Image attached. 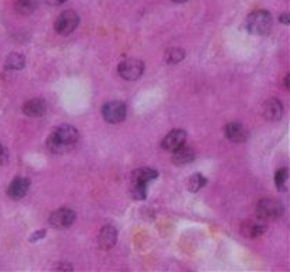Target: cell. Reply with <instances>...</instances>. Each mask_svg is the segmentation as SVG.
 I'll return each mask as SVG.
<instances>
[{
	"label": "cell",
	"instance_id": "obj_1",
	"mask_svg": "<svg viewBox=\"0 0 290 272\" xmlns=\"http://www.w3.org/2000/svg\"><path fill=\"white\" fill-rule=\"evenodd\" d=\"M79 135L78 131L71 125H61L54 131L48 139H47V147L53 153H66L77 143Z\"/></svg>",
	"mask_w": 290,
	"mask_h": 272
},
{
	"label": "cell",
	"instance_id": "obj_2",
	"mask_svg": "<svg viewBox=\"0 0 290 272\" xmlns=\"http://www.w3.org/2000/svg\"><path fill=\"white\" fill-rule=\"evenodd\" d=\"M246 28L251 34L255 36H265L271 32L272 16L266 10H256L252 12L246 19Z\"/></svg>",
	"mask_w": 290,
	"mask_h": 272
},
{
	"label": "cell",
	"instance_id": "obj_3",
	"mask_svg": "<svg viewBox=\"0 0 290 272\" xmlns=\"http://www.w3.org/2000/svg\"><path fill=\"white\" fill-rule=\"evenodd\" d=\"M282 214H283V206L277 200L264 199L257 203L256 216L262 221H273L280 219Z\"/></svg>",
	"mask_w": 290,
	"mask_h": 272
},
{
	"label": "cell",
	"instance_id": "obj_4",
	"mask_svg": "<svg viewBox=\"0 0 290 272\" xmlns=\"http://www.w3.org/2000/svg\"><path fill=\"white\" fill-rule=\"evenodd\" d=\"M119 75L127 81H136L140 78V75L145 71V64L140 60L129 58V60L122 61L118 67Z\"/></svg>",
	"mask_w": 290,
	"mask_h": 272
},
{
	"label": "cell",
	"instance_id": "obj_5",
	"mask_svg": "<svg viewBox=\"0 0 290 272\" xmlns=\"http://www.w3.org/2000/svg\"><path fill=\"white\" fill-rule=\"evenodd\" d=\"M79 16L77 12L74 10H66L64 13H61L58 16V19L55 20V30L57 33L67 36V34L73 33L74 30L78 27Z\"/></svg>",
	"mask_w": 290,
	"mask_h": 272
},
{
	"label": "cell",
	"instance_id": "obj_6",
	"mask_svg": "<svg viewBox=\"0 0 290 272\" xmlns=\"http://www.w3.org/2000/svg\"><path fill=\"white\" fill-rule=\"evenodd\" d=\"M102 115L104 119L109 124H119L126 118V105L123 102L119 101H112V102H106L102 106Z\"/></svg>",
	"mask_w": 290,
	"mask_h": 272
},
{
	"label": "cell",
	"instance_id": "obj_7",
	"mask_svg": "<svg viewBox=\"0 0 290 272\" xmlns=\"http://www.w3.org/2000/svg\"><path fill=\"white\" fill-rule=\"evenodd\" d=\"M185 139H187V133L181 129H174L169 135H166V138L162 142V146L167 152H176L178 147L185 145Z\"/></svg>",
	"mask_w": 290,
	"mask_h": 272
},
{
	"label": "cell",
	"instance_id": "obj_8",
	"mask_svg": "<svg viewBox=\"0 0 290 272\" xmlns=\"http://www.w3.org/2000/svg\"><path fill=\"white\" fill-rule=\"evenodd\" d=\"M75 221V213L70 208H59L50 216V224L55 228H67Z\"/></svg>",
	"mask_w": 290,
	"mask_h": 272
},
{
	"label": "cell",
	"instance_id": "obj_9",
	"mask_svg": "<svg viewBox=\"0 0 290 272\" xmlns=\"http://www.w3.org/2000/svg\"><path fill=\"white\" fill-rule=\"evenodd\" d=\"M266 231V226L262 220H248L241 226V234L246 238H256Z\"/></svg>",
	"mask_w": 290,
	"mask_h": 272
},
{
	"label": "cell",
	"instance_id": "obj_10",
	"mask_svg": "<svg viewBox=\"0 0 290 272\" xmlns=\"http://www.w3.org/2000/svg\"><path fill=\"white\" fill-rule=\"evenodd\" d=\"M28 187H30V180L26 179V177H16L10 183L7 194L13 200H20L26 196L27 192H28Z\"/></svg>",
	"mask_w": 290,
	"mask_h": 272
},
{
	"label": "cell",
	"instance_id": "obj_11",
	"mask_svg": "<svg viewBox=\"0 0 290 272\" xmlns=\"http://www.w3.org/2000/svg\"><path fill=\"white\" fill-rule=\"evenodd\" d=\"M225 135H227V138L232 142H245V140L248 139V136H249V132H248V129L245 128L242 124H239V122H231V124H228L227 128H225Z\"/></svg>",
	"mask_w": 290,
	"mask_h": 272
},
{
	"label": "cell",
	"instance_id": "obj_12",
	"mask_svg": "<svg viewBox=\"0 0 290 272\" xmlns=\"http://www.w3.org/2000/svg\"><path fill=\"white\" fill-rule=\"evenodd\" d=\"M283 115V106L282 102L276 98H271L264 104V116L268 120L276 122L282 118Z\"/></svg>",
	"mask_w": 290,
	"mask_h": 272
},
{
	"label": "cell",
	"instance_id": "obj_13",
	"mask_svg": "<svg viewBox=\"0 0 290 272\" xmlns=\"http://www.w3.org/2000/svg\"><path fill=\"white\" fill-rule=\"evenodd\" d=\"M116 238H118V231H116V228L113 226H105L101 232H99V237H98V243L101 248H104V250H109V248H112L115 246V243H116Z\"/></svg>",
	"mask_w": 290,
	"mask_h": 272
},
{
	"label": "cell",
	"instance_id": "obj_14",
	"mask_svg": "<svg viewBox=\"0 0 290 272\" xmlns=\"http://www.w3.org/2000/svg\"><path fill=\"white\" fill-rule=\"evenodd\" d=\"M47 111V104L44 100H30L27 101L23 105V112L26 113L27 116H43Z\"/></svg>",
	"mask_w": 290,
	"mask_h": 272
},
{
	"label": "cell",
	"instance_id": "obj_15",
	"mask_svg": "<svg viewBox=\"0 0 290 272\" xmlns=\"http://www.w3.org/2000/svg\"><path fill=\"white\" fill-rule=\"evenodd\" d=\"M194 158H196L194 150H192L191 147L185 146V145L178 147L176 152H173V163L178 165V166H183V165L190 163V162L194 160Z\"/></svg>",
	"mask_w": 290,
	"mask_h": 272
},
{
	"label": "cell",
	"instance_id": "obj_16",
	"mask_svg": "<svg viewBox=\"0 0 290 272\" xmlns=\"http://www.w3.org/2000/svg\"><path fill=\"white\" fill-rule=\"evenodd\" d=\"M158 173L150 167H140L132 173V183H143L147 185L149 182L157 179Z\"/></svg>",
	"mask_w": 290,
	"mask_h": 272
},
{
	"label": "cell",
	"instance_id": "obj_17",
	"mask_svg": "<svg viewBox=\"0 0 290 272\" xmlns=\"http://www.w3.org/2000/svg\"><path fill=\"white\" fill-rule=\"evenodd\" d=\"M24 64H26L24 55L23 54L13 53L7 57L5 67H6V70H9V71H20V70H23Z\"/></svg>",
	"mask_w": 290,
	"mask_h": 272
},
{
	"label": "cell",
	"instance_id": "obj_18",
	"mask_svg": "<svg viewBox=\"0 0 290 272\" xmlns=\"http://www.w3.org/2000/svg\"><path fill=\"white\" fill-rule=\"evenodd\" d=\"M37 5H39V0H17L16 10L21 14H30L37 9Z\"/></svg>",
	"mask_w": 290,
	"mask_h": 272
},
{
	"label": "cell",
	"instance_id": "obj_19",
	"mask_svg": "<svg viewBox=\"0 0 290 272\" xmlns=\"http://www.w3.org/2000/svg\"><path fill=\"white\" fill-rule=\"evenodd\" d=\"M275 182H276V187L279 192H287V182H289V170L283 167L279 169L275 176Z\"/></svg>",
	"mask_w": 290,
	"mask_h": 272
},
{
	"label": "cell",
	"instance_id": "obj_20",
	"mask_svg": "<svg viewBox=\"0 0 290 272\" xmlns=\"http://www.w3.org/2000/svg\"><path fill=\"white\" fill-rule=\"evenodd\" d=\"M205 183H207V179H205L203 174H192L191 177L188 179L187 182V189L190 190V192L196 193L198 192L200 189H203L205 186Z\"/></svg>",
	"mask_w": 290,
	"mask_h": 272
},
{
	"label": "cell",
	"instance_id": "obj_21",
	"mask_svg": "<svg viewBox=\"0 0 290 272\" xmlns=\"http://www.w3.org/2000/svg\"><path fill=\"white\" fill-rule=\"evenodd\" d=\"M184 55V50H181V48H178V47H173V48H170V50L166 53V61H167L169 64H177L180 61H183Z\"/></svg>",
	"mask_w": 290,
	"mask_h": 272
},
{
	"label": "cell",
	"instance_id": "obj_22",
	"mask_svg": "<svg viewBox=\"0 0 290 272\" xmlns=\"http://www.w3.org/2000/svg\"><path fill=\"white\" fill-rule=\"evenodd\" d=\"M147 185H143V183H133L132 190H131V194L135 200H145L146 194H147Z\"/></svg>",
	"mask_w": 290,
	"mask_h": 272
},
{
	"label": "cell",
	"instance_id": "obj_23",
	"mask_svg": "<svg viewBox=\"0 0 290 272\" xmlns=\"http://www.w3.org/2000/svg\"><path fill=\"white\" fill-rule=\"evenodd\" d=\"M46 237V230H39V231H36L33 235H30V238L28 241L30 243H36V241H39V239H43Z\"/></svg>",
	"mask_w": 290,
	"mask_h": 272
},
{
	"label": "cell",
	"instance_id": "obj_24",
	"mask_svg": "<svg viewBox=\"0 0 290 272\" xmlns=\"http://www.w3.org/2000/svg\"><path fill=\"white\" fill-rule=\"evenodd\" d=\"M7 162H9V153H7V149L0 145V165H6Z\"/></svg>",
	"mask_w": 290,
	"mask_h": 272
},
{
	"label": "cell",
	"instance_id": "obj_25",
	"mask_svg": "<svg viewBox=\"0 0 290 272\" xmlns=\"http://www.w3.org/2000/svg\"><path fill=\"white\" fill-rule=\"evenodd\" d=\"M279 21H280V23H283V24H286V26H287V24H289V23H290L289 13H283V14H282V16L279 17Z\"/></svg>",
	"mask_w": 290,
	"mask_h": 272
},
{
	"label": "cell",
	"instance_id": "obj_26",
	"mask_svg": "<svg viewBox=\"0 0 290 272\" xmlns=\"http://www.w3.org/2000/svg\"><path fill=\"white\" fill-rule=\"evenodd\" d=\"M64 2H67V0H46L47 5H51V6H59V5H62Z\"/></svg>",
	"mask_w": 290,
	"mask_h": 272
},
{
	"label": "cell",
	"instance_id": "obj_27",
	"mask_svg": "<svg viewBox=\"0 0 290 272\" xmlns=\"http://www.w3.org/2000/svg\"><path fill=\"white\" fill-rule=\"evenodd\" d=\"M289 80H290V75H289V74H287V75H286V78H284V84H286V89H290Z\"/></svg>",
	"mask_w": 290,
	"mask_h": 272
},
{
	"label": "cell",
	"instance_id": "obj_28",
	"mask_svg": "<svg viewBox=\"0 0 290 272\" xmlns=\"http://www.w3.org/2000/svg\"><path fill=\"white\" fill-rule=\"evenodd\" d=\"M173 2H177V3H183V2H185V0H173Z\"/></svg>",
	"mask_w": 290,
	"mask_h": 272
}]
</instances>
